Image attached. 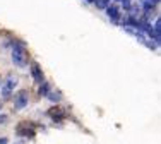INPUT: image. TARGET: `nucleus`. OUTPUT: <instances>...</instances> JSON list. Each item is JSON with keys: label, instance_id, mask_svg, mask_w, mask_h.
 I'll list each match as a JSON object with an SVG mask.
<instances>
[{"label": "nucleus", "instance_id": "1", "mask_svg": "<svg viewBox=\"0 0 161 144\" xmlns=\"http://www.w3.org/2000/svg\"><path fill=\"white\" fill-rule=\"evenodd\" d=\"M0 144H5V139H0Z\"/></svg>", "mask_w": 161, "mask_h": 144}]
</instances>
